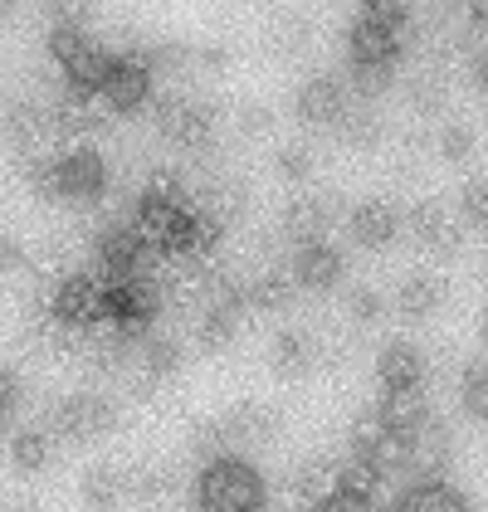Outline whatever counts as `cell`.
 I'll return each mask as SVG.
<instances>
[{
	"mask_svg": "<svg viewBox=\"0 0 488 512\" xmlns=\"http://www.w3.org/2000/svg\"><path fill=\"white\" fill-rule=\"evenodd\" d=\"M264 508V478L240 454L210 459L196 478V512H259Z\"/></svg>",
	"mask_w": 488,
	"mask_h": 512,
	"instance_id": "1",
	"label": "cell"
},
{
	"mask_svg": "<svg viewBox=\"0 0 488 512\" xmlns=\"http://www.w3.org/2000/svg\"><path fill=\"white\" fill-rule=\"evenodd\" d=\"M35 186H40V196H49V200L88 205V200H98L108 191V166H103V157H98L93 147H69V152H59L49 166L35 171Z\"/></svg>",
	"mask_w": 488,
	"mask_h": 512,
	"instance_id": "2",
	"label": "cell"
},
{
	"mask_svg": "<svg viewBox=\"0 0 488 512\" xmlns=\"http://www.w3.org/2000/svg\"><path fill=\"white\" fill-rule=\"evenodd\" d=\"M347 220V205L332 196H298L293 205L284 210V235L298 239V249L303 244H323L327 230H337Z\"/></svg>",
	"mask_w": 488,
	"mask_h": 512,
	"instance_id": "3",
	"label": "cell"
},
{
	"mask_svg": "<svg viewBox=\"0 0 488 512\" xmlns=\"http://www.w3.org/2000/svg\"><path fill=\"white\" fill-rule=\"evenodd\" d=\"M284 415L274 405H259V400H244L230 415H220V434H225V449H254V444H269L279 439Z\"/></svg>",
	"mask_w": 488,
	"mask_h": 512,
	"instance_id": "4",
	"label": "cell"
},
{
	"mask_svg": "<svg viewBox=\"0 0 488 512\" xmlns=\"http://www.w3.org/2000/svg\"><path fill=\"white\" fill-rule=\"evenodd\" d=\"M98 98L108 103V113H137L147 98H152V74L142 59H113L108 74H103V88Z\"/></svg>",
	"mask_w": 488,
	"mask_h": 512,
	"instance_id": "5",
	"label": "cell"
},
{
	"mask_svg": "<svg viewBox=\"0 0 488 512\" xmlns=\"http://www.w3.org/2000/svg\"><path fill=\"white\" fill-rule=\"evenodd\" d=\"M352 113V93H347V79H323L303 83V93H298V118L308 122V127H342V118Z\"/></svg>",
	"mask_w": 488,
	"mask_h": 512,
	"instance_id": "6",
	"label": "cell"
},
{
	"mask_svg": "<svg viewBox=\"0 0 488 512\" xmlns=\"http://www.w3.org/2000/svg\"><path fill=\"white\" fill-rule=\"evenodd\" d=\"M376 420H381V430L391 434V439H401V444H415L420 434L435 425L420 391H386L381 405H376Z\"/></svg>",
	"mask_w": 488,
	"mask_h": 512,
	"instance_id": "7",
	"label": "cell"
},
{
	"mask_svg": "<svg viewBox=\"0 0 488 512\" xmlns=\"http://www.w3.org/2000/svg\"><path fill=\"white\" fill-rule=\"evenodd\" d=\"M401 230H410L415 244L440 249V254H459V244H464V225H449V215H445L440 200H420V205H410L406 215H401Z\"/></svg>",
	"mask_w": 488,
	"mask_h": 512,
	"instance_id": "8",
	"label": "cell"
},
{
	"mask_svg": "<svg viewBox=\"0 0 488 512\" xmlns=\"http://www.w3.org/2000/svg\"><path fill=\"white\" fill-rule=\"evenodd\" d=\"M342 225H347V235L357 239L362 249H386L391 239L401 235V210L391 200H362V205L347 210Z\"/></svg>",
	"mask_w": 488,
	"mask_h": 512,
	"instance_id": "9",
	"label": "cell"
},
{
	"mask_svg": "<svg viewBox=\"0 0 488 512\" xmlns=\"http://www.w3.org/2000/svg\"><path fill=\"white\" fill-rule=\"evenodd\" d=\"M342 269H347V259H342V249L337 244H303L298 254H293V288H308V293H327V288H337L342 283Z\"/></svg>",
	"mask_w": 488,
	"mask_h": 512,
	"instance_id": "10",
	"label": "cell"
},
{
	"mask_svg": "<svg viewBox=\"0 0 488 512\" xmlns=\"http://www.w3.org/2000/svg\"><path fill=\"white\" fill-rule=\"evenodd\" d=\"M54 430L64 439H98L113 430V405L103 395H74L54 410Z\"/></svg>",
	"mask_w": 488,
	"mask_h": 512,
	"instance_id": "11",
	"label": "cell"
},
{
	"mask_svg": "<svg viewBox=\"0 0 488 512\" xmlns=\"http://www.w3.org/2000/svg\"><path fill=\"white\" fill-rule=\"evenodd\" d=\"M157 127H162L176 147H205V142H210V127H215V113H210L205 103L171 98V103H162V113H157Z\"/></svg>",
	"mask_w": 488,
	"mask_h": 512,
	"instance_id": "12",
	"label": "cell"
},
{
	"mask_svg": "<svg viewBox=\"0 0 488 512\" xmlns=\"http://www.w3.org/2000/svg\"><path fill=\"white\" fill-rule=\"evenodd\" d=\"M396 59H401V35L362 15L352 25V69H396Z\"/></svg>",
	"mask_w": 488,
	"mask_h": 512,
	"instance_id": "13",
	"label": "cell"
},
{
	"mask_svg": "<svg viewBox=\"0 0 488 512\" xmlns=\"http://www.w3.org/2000/svg\"><path fill=\"white\" fill-rule=\"evenodd\" d=\"M376 376H381L386 391H420L425 356H420V347H410V342H386L381 356H376Z\"/></svg>",
	"mask_w": 488,
	"mask_h": 512,
	"instance_id": "14",
	"label": "cell"
},
{
	"mask_svg": "<svg viewBox=\"0 0 488 512\" xmlns=\"http://www.w3.org/2000/svg\"><path fill=\"white\" fill-rule=\"evenodd\" d=\"M269 366H274V376H284V381H303V376L318 366V342H313L308 332L288 327V332H279V337H274Z\"/></svg>",
	"mask_w": 488,
	"mask_h": 512,
	"instance_id": "15",
	"label": "cell"
},
{
	"mask_svg": "<svg viewBox=\"0 0 488 512\" xmlns=\"http://www.w3.org/2000/svg\"><path fill=\"white\" fill-rule=\"evenodd\" d=\"M240 322H244V288H230L225 298H215V303L205 308V317H201V347L220 352V347L240 332Z\"/></svg>",
	"mask_w": 488,
	"mask_h": 512,
	"instance_id": "16",
	"label": "cell"
},
{
	"mask_svg": "<svg viewBox=\"0 0 488 512\" xmlns=\"http://www.w3.org/2000/svg\"><path fill=\"white\" fill-rule=\"evenodd\" d=\"M449 288L445 278L435 274H410L401 288H396V308H401V317H410V322H420V317H430L435 308H445Z\"/></svg>",
	"mask_w": 488,
	"mask_h": 512,
	"instance_id": "17",
	"label": "cell"
},
{
	"mask_svg": "<svg viewBox=\"0 0 488 512\" xmlns=\"http://www.w3.org/2000/svg\"><path fill=\"white\" fill-rule=\"evenodd\" d=\"M391 512H474L464 503V493H454L449 483H415L401 493V503Z\"/></svg>",
	"mask_w": 488,
	"mask_h": 512,
	"instance_id": "18",
	"label": "cell"
},
{
	"mask_svg": "<svg viewBox=\"0 0 488 512\" xmlns=\"http://www.w3.org/2000/svg\"><path fill=\"white\" fill-rule=\"evenodd\" d=\"M127 498V473L113 469V464H103V469H88L83 478V503L93 512H113Z\"/></svg>",
	"mask_w": 488,
	"mask_h": 512,
	"instance_id": "19",
	"label": "cell"
},
{
	"mask_svg": "<svg viewBox=\"0 0 488 512\" xmlns=\"http://www.w3.org/2000/svg\"><path fill=\"white\" fill-rule=\"evenodd\" d=\"M293 493L303 503H323L327 493H337V459H308V464H298Z\"/></svg>",
	"mask_w": 488,
	"mask_h": 512,
	"instance_id": "20",
	"label": "cell"
},
{
	"mask_svg": "<svg viewBox=\"0 0 488 512\" xmlns=\"http://www.w3.org/2000/svg\"><path fill=\"white\" fill-rule=\"evenodd\" d=\"M293 278L284 274H259L249 288H244V308H254V313H274V308H288L293 303Z\"/></svg>",
	"mask_w": 488,
	"mask_h": 512,
	"instance_id": "21",
	"label": "cell"
},
{
	"mask_svg": "<svg viewBox=\"0 0 488 512\" xmlns=\"http://www.w3.org/2000/svg\"><path fill=\"white\" fill-rule=\"evenodd\" d=\"M459 405L469 420L488 425V366L484 361H464V376H459Z\"/></svg>",
	"mask_w": 488,
	"mask_h": 512,
	"instance_id": "22",
	"label": "cell"
},
{
	"mask_svg": "<svg viewBox=\"0 0 488 512\" xmlns=\"http://www.w3.org/2000/svg\"><path fill=\"white\" fill-rule=\"evenodd\" d=\"M49 454H54V439L44 430H20L10 439V464L20 473H40L49 464Z\"/></svg>",
	"mask_w": 488,
	"mask_h": 512,
	"instance_id": "23",
	"label": "cell"
},
{
	"mask_svg": "<svg viewBox=\"0 0 488 512\" xmlns=\"http://www.w3.org/2000/svg\"><path fill=\"white\" fill-rule=\"evenodd\" d=\"M430 147L440 152V161L464 166V161L474 157V127H469V122H445V127L435 132V142H430Z\"/></svg>",
	"mask_w": 488,
	"mask_h": 512,
	"instance_id": "24",
	"label": "cell"
},
{
	"mask_svg": "<svg viewBox=\"0 0 488 512\" xmlns=\"http://www.w3.org/2000/svg\"><path fill=\"white\" fill-rule=\"evenodd\" d=\"M342 142L347 147H362V152H371V147H381V137H386V127H381V118L376 113H366V108H352L347 118H342Z\"/></svg>",
	"mask_w": 488,
	"mask_h": 512,
	"instance_id": "25",
	"label": "cell"
},
{
	"mask_svg": "<svg viewBox=\"0 0 488 512\" xmlns=\"http://www.w3.org/2000/svg\"><path fill=\"white\" fill-rule=\"evenodd\" d=\"M274 171H279L284 181H293V186H303V181L318 171V152H313L308 142H288L284 152L274 157Z\"/></svg>",
	"mask_w": 488,
	"mask_h": 512,
	"instance_id": "26",
	"label": "cell"
},
{
	"mask_svg": "<svg viewBox=\"0 0 488 512\" xmlns=\"http://www.w3.org/2000/svg\"><path fill=\"white\" fill-rule=\"evenodd\" d=\"M142 371H147V381H166V376H176V371H181V347H176L171 337L147 342V347H142Z\"/></svg>",
	"mask_w": 488,
	"mask_h": 512,
	"instance_id": "27",
	"label": "cell"
},
{
	"mask_svg": "<svg viewBox=\"0 0 488 512\" xmlns=\"http://www.w3.org/2000/svg\"><path fill=\"white\" fill-rule=\"evenodd\" d=\"M347 317H352L357 327H376V322L386 317V298H381L376 288H352V293H347Z\"/></svg>",
	"mask_w": 488,
	"mask_h": 512,
	"instance_id": "28",
	"label": "cell"
},
{
	"mask_svg": "<svg viewBox=\"0 0 488 512\" xmlns=\"http://www.w3.org/2000/svg\"><path fill=\"white\" fill-rule=\"evenodd\" d=\"M459 210H464V225L488 230V181H469L464 196H459Z\"/></svg>",
	"mask_w": 488,
	"mask_h": 512,
	"instance_id": "29",
	"label": "cell"
},
{
	"mask_svg": "<svg viewBox=\"0 0 488 512\" xmlns=\"http://www.w3.org/2000/svg\"><path fill=\"white\" fill-rule=\"evenodd\" d=\"M274 122H279V113L269 103H244L240 113H235V127H240L244 137H264V132H274Z\"/></svg>",
	"mask_w": 488,
	"mask_h": 512,
	"instance_id": "30",
	"label": "cell"
},
{
	"mask_svg": "<svg viewBox=\"0 0 488 512\" xmlns=\"http://www.w3.org/2000/svg\"><path fill=\"white\" fill-rule=\"evenodd\" d=\"M410 103H415V113H445V103H449V93H445V83H435V79H420L415 88H410Z\"/></svg>",
	"mask_w": 488,
	"mask_h": 512,
	"instance_id": "31",
	"label": "cell"
},
{
	"mask_svg": "<svg viewBox=\"0 0 488 512\" xmlns=\"http://www.w3.org/2000/svg\"><path fill=\"white\" fill-rule=\"evenodd\" d=\"M391 88V69H352V83H347V93H357V98H381Z\"/></svg>",
	"mask_w": 488,
	"mask_h": 512,
	"instance_id": "32",
	"label": "cell"
},
{
	"mask_svg": "<svg viewBox=\"0 0 488 512\" xmlns=\"http://www.w3.org/2000/svg\"><path fill=\"white\" fill-rule=\"evenodd\" d=\"M362 15L366 20H376V25H386V30H396V35L406 30V20H410V10L406 5H396V0H371Z\"/></svg>",
	"mask_w": 488,
	"mask_h": 512,
	"instance_id": "33",
	"label": "cell"
},
{
	"mask_svg": "<svg viewBox=\"0 0 488 512\" xmlns=\"http://www.w3.org/2000/svg\"><path fill=\"white\" fill-rule=\"evenodd\" d=\"M313 512H371L366 498H347V493H327L323 503H313Z\"/></svg>",
	"mask_w": 488,
	"mask_h": 512,
	"instance_id": "34",
	"label": "cell"
},
{
	"mask_svg": "<svg viewBox=\"0 0 488 512\" xmlns=\"http://www.w3.org/2000/svg\"><path fill=\"white\" fill-rule=\"evenodd\" d=\"M20 264H25V254H20V244H15V239H10V235H0V274H15Z\"/></svg>",
	"mask_w": 488,
	"mask_h": 512,
	"instance_id": "35",
	"label": "cell"
},
{
	"mask_svg": "<svg viewBox=\"0 0 488 512\" xmlns=\"http://www.w3.org/2000/svg\"><path fill=\"white\" fill-rule=\"evenodd\" d=\"M308 44V35H303V25H279V35H274V49H303Z\"/></svg>",
	"mask_w": 488,
	"mask_h": 512,
	"instance_id": "36",
	"label": "cell"
},
{
	"mask_svg": "<svg viewBox=\"0 0 488 512\" xmlns=\"http://www.w3.org/2000/svg\"><path fill=\"white\" fill-rule=\"evenodd\" d=\"M10 400H15V376H10V371H0V420H5Z\"/></svg>",
	"mask_w": 488,
	"mask_h": 512,
	"instance_id": "37",
	"label": "cell"
},
{
	"mask_svg": "<svg viewBox=\"0 0 488 512\" xmlns=\"http://www.w3.org/2000/svg\"><path fill=\"white\" fill-rule=\"evenodd\" d=\"M469 20H474V30H479V35L488 40V0H484V5H474V10H469Z\"/></svg>",
	"mask_w": 488,
	"mask_h": 512,
	"instance_id": "38",
	"label": "cell"
},
{
	"mask_svg": "<svg viewBox=\"0 0 488 512\" xmlns=\"http://www.w3.org/2000/svg\"><path fill=\"white\" fill-rule=\"evenodd\" d=\"M474 83H479V88L488 93V49L479 54V59H474Z\"/></svg>",
	"mask_w": 488,
	"mask_h": 512,
	"instance_id": "39",
	"label": "cell"
},
{
	"mask_svg": "<svg viewBox=\"0 0 488 512\" xmlns=\"http://www.w3.org/2000/svg\"><path fill=\"white\" fill-rule=\"evenodd\" d=\"M479 337H484V347H488V308H484V317H479Z\"/></svg>",
	"mask_w": 488,
	"mask_h": 512,
	"instance_id": "40",
	"label": "cell"
},
{
	"mask_svg": "<svg viewBox=\"0 0 488 512\" xmlns=\"http://www.w3.org/2000/svg\"><path fill=\"white\" fill-rule=\"evenodd\" d=\"M10 512H44V508H35V503H15Z\"/></svg>",
	"mask_w": 488,
	"mask_h": 512,
	"instance_id": "41",
	"label": "cell"
},
{
	"mask_svg": "<svg viewBox=\"0 0 488 512\" xmlns=\"http://www.w3.org/2000/svg\"><path fill=\"white\" fill-rule=\"evenodd\" d=\"M191 512H196V508H191Z\"/></svg>",
	"mask_w": 488,
	"mask_h": 512,
	"instance_id": "42",
	"label": "cell"
},
{
	"mask_svg": "<svg viewBox=\"0 0 488 512\" xmlns=\"http://www.w3.org/2000/svg\"><path fill=\"white\" fill-rule=\"evenodd\" d=\"M484 278H488V274H484Z\"/></svg>",
	"mask_w": 488,
	"mask_h": 512,
	"instance_id": "43",
	"label": "cell"
}]
</instances>
